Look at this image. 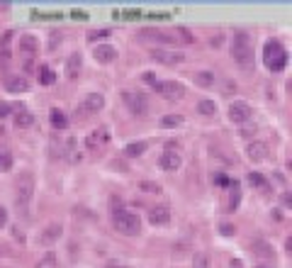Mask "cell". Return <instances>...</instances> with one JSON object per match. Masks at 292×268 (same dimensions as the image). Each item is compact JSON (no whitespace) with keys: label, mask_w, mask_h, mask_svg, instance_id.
Returning <instances> with one entry per match:
<instances>
[{"label":"cell","mask_w":292,"mask_h":268,"mask_svg":"<svg viewBox=\"0 0 292 268\" xmlns=\"http://www.w3.org/2000/svg\"><path fill=\"white\" fill-rule=\"evenodd\" d=\"M195 83L202 86V88H210V86H214V74L212 71H198L195 74Z\"/></svg>","instance_id":"20"},{"label":"cell","mask_w":292,"mask_h":268,"mask_svg":"<svg viewBox=\"0 0 292 268\" xmlns=\"http://www.w3.org/2000/svg\"><path fill=\"white\" fill-rule=\"evenodd\" d=\"M192 268H210V258L204 254H195L192 256Z\"/></svg>","instance_id":"30"},{"label":"cell","mask_w":292,"mask_h":268,"mask_svg":"<svg viewBox=\"0 0 292 268\" xmlns=\"http://www.w3.org/2000/svg\"><path fill=\"white\" fill-rule=\"evenodd\" d=\"M124 102H127V108L134 112V115H146V110H148V98L144 93H124Z\"/></svg>","instance_id":"6"},{"label":"cell","mask_w":292,"mask_h":268,"mask_svg":"<svg viewBox=\"0 0 292 268\" xmlns=\"http://www.w3.org/2000/svg\"><path fill=\"white\" fill-rule=\"evenodd\" d=\"M92 56H95V61H100V64H112L117 58V49L110 46V44H98L95 52H92Z\"/></svg>","instance_id":"12"},{"label":"cell","mask_w":292,"mask_h":268,"mask_svg":"<svg viewBox=\"0 0 292 268\" xmlns=\"http://www.w3.org/2000/svg\"><path fill=\"white\" fill-rule=\"evenodd\" d=\"M158 164H161V168H164V171H176V168H180L182 158L173 152V149H166V152L161 154V161H158Z\"/></svg>","instance_id":"13"},{"label":"cell","mask_w":292,"mask_h":268,"mask_svg":"<svg viewBox=\"0 0 292 268\" xmlns=\"http://www.w3.org/2000/svg\"><path fill=\"white\" fill-rule=\"evenodd\" d=\"M112 224H114V230L120 232V234H124V236H136V234L142 232L139 217L132 214V212H127V210H114L112 212Z\"/></svg>","instance_id":"3"},{"label":"cell","mask_w":292,"mask_h":268,"mask_svg":"<svg viewBox=\"0 0 292 268\" xmlns=\"http://www.w3.org/2000/svg\"><path fill=\"white\" fill-rule=\"evenodd\" d=\"M105 142H108V130L100 127L98 132H92L90 136H88V149H98V146H102Z\"/></svg>","instance_id":"17"},{"label":"cell","mask_w":292,"mask_h":268,"mask_svg":"<svg viewBox=\"0 0 292 268\" xmlns=\"http://www.w3.org/2000/svg\"><path fill=\"white\" fill-rule=\"evenodd\" d=\"M61 224H56V222H52V224H46L44 230H42V234H39V244L42 246H52V244H56L58 242V236H61Z\"/></svg>","instance_id":"9"},{"label":"cell","mask_w":292,"mask_h":268,"mask_svg":"<svg viewBox=\"0 0 292 268\" xmlns=\"http://www.w3.org/2000/svg\"><path fill=\"white\" fill-rule=\"evenodd\" d=\"M5 224H8V210L0 205V227H5Z\"/></svg>","instance_id":"38"},{"label":"cell","mask_w":292,"mask_h":268,"mask_svg":"<svg viewBox=\"0 0 292 268\" xmlns=\"http://www.w3.org/2000/svg\"><path fill=\"white\" fill-rule=\"evenodd\" d=\"M241 134H244V136H251V134H256V124H244V127H241Z\"/></svg>","instance_id":"35"},{"label":"cell","mask_w":292,"mask_h":268,"mask_svg":"<svg viewBox=\"0 0 292 268\" xmlns=\"http://www.w3.org/2000/svg\"><path fill=\"white\" fill-rule=\"evenodd\" d=\"M232 56L244 71L254 68V42L248 37V32H236L232 39Z\"/></svg>","instance_id":"1"},{"label":"cell","mask_w":292,"mask_h":268,"mask_svg":"<svg viewBox=\"0 0 292 268\" xmlns=\"http://www.w3.org/2000/svg\"><path fill=\"white\" fill-rule=\"evenodd\" d=\"M20 112L15 115V124H18L20 130H24V127H32L34 124V115L32 112H27L24 108H18Z\"/></svg>","instance_id":"18"},{"label":"cell","mask_w":292,"mask_h":268,"mask_svg":"<svg viewBox=\"0 0 292 268\" xmlns=\"http://www.w3.org/2000/svg\"><path fill=\"white\" fill-rule=\"evenodd\" d=\"M232 198H229V210H236L238 208V200H241V192H238V186L236 183H232Z\"/></svg>","instance_id":"29"},{"label":"cell","mask_w":292,"mask_h":268,"mask_svg":"<svg viewBox=\"0 0 292 268\" xmlns=\"http://www.w3.org/2000/svg\"><path fill=\"white\" fill-rule=\"evenodd\" d=\"M5 90H8V93H24V90H30V80L24 76L5 78Z\"/></svg>","instance_id":"14"},{"label":"cell","mask_w":292,"mask_h":268,"mask_svg":"<svg viewBox=\"0 0 292 268\" xmlns=\"http://www.w3.org/2000/svg\"><path fill=\"white\" fill-rule=\"evenodd\" d=\"M105 268H129V266H124V264H117V261H110Z\"/></svg>","instance_id":"40"},{"label":"cell","mask_w":292,"mask_h":268,"mask_svg":"<svg viewBox=\"0 0 292 268\" xmlns=\"http://www.w3.org/2000/svg\"><path fill=\"white\" fill-rule=\"evenodd\" d=\"M56 264H58V261H56L54 254H44V256H42V261L36 264V268H56Z\"/></svg>","instance_id":"26"},{"label":"cell","mask_w":292,"mask_h":268,"mask_svg":"<svg viewBox=\"0 0 292 268\" xmlns=\"http://www.w3.org/2000/svg\"><path fill=\"white\" fill-rule=\"evenodd\" d=\"M173 37H176V39H180V42H185V44H190V42H192V34H190V32L185 30V27H178Z\"/></svg>","instance_id":"31"},{"label":"cell","mask_w":292,"mask_h":268,"mask_svg":"<svg viewBox=\"0 0 292 268\" xmlns=\"http://www.w3.org/2000/svg\"><path fill=\"white\" fill-rule=\"evenodd\" d=\"M263 61H266V66L278 74V71H282L285 68V64H288V52H285V46L280 44V42H266V49H263Z\"/></svg>","instance_id":"2"},{"label":"cell","mask_w":292,"mask_h":268,"mask_svg":"<svg viewBox=\"0 0 292 268\" xmlns=\"http://www.w3.org/2000/svg\"><path fill=\"white\" fill-rule=\"evenodd\" d=\"M15 186H18V202L20 205H27L30 198L34 195V176L32 173H22Z\"/></svg>","instance_id":"4"},{"label":"cell","mask_w":292,"mask_h":268,"mask_svg":"<svg viewBox=\"0 0 292 268\" xmlns=\"http://www.w3.org/2000/svg\"><path fill=\"white\" fill-rule=\"evenodd\" d=\"M258 268H275V266H258Z\"/></svg>","instance_id":"42"},{"label":"cell","mask_w":292,"mask_h":268,"mask_svg":"<svg viewBox=\"0 0 292 268\" xmlns=\"http://www.w3.org/2000/svg\"><path fill=\"white\" fill-rule=\"evenodd\" d=\"M222 234H224V236H232V234H234V232H236V227H234V224H229V222H224V224H222Z\"/></svg>","instance_id":"33"},{"label":"cell","mask_w":292,"mask_h":268,"mask_svg":"<svg viewBox=\"0 0 292 268\" xmlns=\"http://www.w3.org/2000/svg\"><path fill=\"white\" fill-rule=\"evenodd\" d=\"M251 249H254L256 254L260 256V258H270V256H273V249H270V246H268L266 242H260V239H258V242H254V244H251Z\"/></svg>","instance_id":"21"},{"label":"cell","mask_w":292,"mask_h":268,"mask_svg":"<svg viewBox=\"0 0 292 268\" xmlns=\"http://www.w3.org/2000/svg\"><path fill=\"white\" fill-rule=\"evenodd\" d=\"M80 54H71L68 56V61H66V74H68V78H76L78 74H80Z\"/></svg>","instance_id":"19"},{"label":"cell","mask_w":292,"mask_h":268,"mask_svg":"<svg viewBox=\"0 0 292 268\" xmlns=\"http://www.w3.org/2000/svg\"><path fill=\"white\" fill-rule=\"evenodd\" d=\"M10 110H12V108H10L8 102H0V117H8L10 115Z\"/></svg>","instance_id":"37"},{"label":"cell","mask_w":292,"mask_h":268,"mask_svg":"<svg viewBox=\"0 0 292 268\" xmlns=\"http://www.w3.org/2000/svg\"><path fill=\"white\" fill-rule=\"evenodd\" d=\"M161 124H164V127H180L182 115H166L164 120H161Z\"/></svg>","instance_id":"27"},{"label":"cell","mask_w":292,"mask_h":268,"mask_svg":"<svg viewBox=\"0 0 292 268\" xmlns=\"http://www.w3.org/2000/svg\"><path fill=\"white\" fill-rule=\"evenodd\" d=\"M52 124H54L56 130H64V127H66V117H64V112L54 110V112H52Z\"/></svg>","instance_id":"28"},{"label":"cell","mask_w":292,"mask_h":268,"mask_svg":"<svg viewBox=\"0 0 292 268\" xmlns=\"http://www.w3.org/2000/svg\"><path fill=\"white\" fill-rule=\"evenodd\" d=\"M102 108H105V98L100 96V93H90V96L86 98V102H83L86 112H100Z\"/></svg>","instance_id":"15"},{"label":"cell","mask_w":292,"mask_h":268,"mask_svg":"<svg viewBox=\"0 0 292 268\" xmlns=\"http://www.w3.org/2000/svg\"><path fill=\"white\" fill-rule=\"evenodd\" d=\"M142 188H144V190H148V192H158V190H161V188H158V183H144Z\"/></svg>","instance_id":"36"},{"label":"cell","mask_w":292,"mask_h":268,"mask_svg":"<svg viewBox=\"0 0 292 268\" xmlns=\"http://www.w3.org/2000/svg\"><path fill=\"white\" fill-rule=\"evenodd\" d=\"M154 90H158L166 100H180L182 98V86L176 83V80H156Z\"/></svg>","instance_id":"5"},{"label":"cell","mask_w":292,"mask_h":268,"mask_svg":"<svg viewBox=\"0 0 292 268\" xmlns=\"http://www.w3.org/2000/svg\"><path fill=\"white\" fill-rule=\"evenodd\" d=\"M54 80H56V76L49 66H42V68H39V83H42V86H52Z\"/></svg>","instance_id":"22"},{"label":"cell","mask_w":292,"mask_h":268,"mask_svg":"<svg viewBox=\"0 0 292 268\" xmlns=\"http://www.w3.org/2000/svg\"><path fill=\"white\" fill-rule=\"evenodd\" d=\"M246 154H248L251 161H263V158L268 156V146H266L263 142H251L248 149H246Z\"/></svg>","instance_id":"16"},{"label":"cell","mask_w":292,"mask_h":268,"mask_svg":"<svg viewBox=\"0 0 292 268\" xmlns=\"http://www.w3.org/2000/svg\"><path fill=\"white\" fill-rule=\"evenodd\" d=\"M148 222H151L154 227H166V224L170 222V210H168L166 205L151 208V210H148Z\"/></svg>","instance_id":"10"},{"label":"cell","mask_w":292,"mask_h":268,"mask_svg":"<svg viewBox=\"0 0 292 268\" xmlns=\"http://www.w3.org/2000/svg\"><path fill=\"white\" fill-rule=\"evenodd\" d=\"M151 56L156 58V61H161V64H166V66H176V64L182 61L180 52H170V49H154Z\"/></svg>","instance_id":"11"},{"label":"cell","mask_w":292,"mask_h":268,"mask_svg":"<svg viewBox=\"0 0 292 268\" xmlns=\"http://www.w3.org/2000/svg\"><path fill=\"white\" fill-rule=\"evenodd\" d=\"M20 52H22L24 64H27V68H30V66H32V56L39 52V42H36L32 34H22V37H20Z\"/></svg>","instance_id":"7"},{"label":"cell","mask_w":292,"mask_h":268,"mask_svg":"<svg viewBox=\"0 0 292 268\" xmlns=\"http://www.w3.org/2000/svg\"><path fill=\"white\" fill-rule=\"evenodd\" d=\"M229 268H241V261H229Z\"/></svg>","instance_id":"41"},{"label":"cell","mask_w":292,"mask_h":268,"mask_svg":"<svg viewBox=\"0 0 292 268\" xmlns=\"http://www.w3.org/2000/svg\"><path fill=\"white\" fill-rule=\"evenodd\" d=\"M290 202H292L290 192H285V195H282V205H285V208H290Z\"/></svg>","instance_id":"39"},{"label":"cell","mask_w":292,"mask_h":268,"mask_svg":"<svg viewBox=\"0 0 292 268\" xmlns=\"http://www.w3.org/2000/svg\"><path fill=\"white\" fill-rule=\"evenodd\" d=\"M229 120H232V122H238V124H246V122L251 120V105L244 102V100L232 102V108H229Z\"/></svg>","instance_id":"8"},{"label":"cell","mask_w":292,"mask_h":268,"mask_svg":"<svg viewBox=\"0 0 292 268\" xmlns=\"http://www.w3.org/2000/svg\"><path fill=\"white\" fill-rule=\"evenodd\" d=\"M10 166H12V158H10V154H8V152H0V171H10Z\"/></svg>","instance_id":"32"},{"label":"cell","mask_w":292,"mask_h":268,"mask_svg":"<svg viewBox=\"0 0 292 268\" xmlns=\"http://www.w3.org/2000/svg\"><path fill=\"white\" fill-rule=\"evenodd\" d=\"M144 152H146L144 142H132V144H127V149H124V154H127V156H142Z\"/></svg>","instance_id":"23"},{"label":"cell","mask_w":292,"mask_h":268,"mask_svg":"<svg viewBox=\"0 0 292 268\" xmlns=\"http://www.w3.org/2000/svg\"><path fill=\"white\" fill-rule=\"evenodd\" d=\"M198 110H200V115H214L217 112V105H214V100H200L198 102Z\"/></svg>","instance_id":"24"},{"label":"cell","mask_w":292,"mask_h":268,"mask_svg":"<svg viewBox=\"0 0 292 268\" xmlns=\"http://www.w3.org/2000/svg\"><path fill=\"white\" fill-rule=\"evenodd\" d=\"M110 32L108 30H100V32H90V34H88V42H95V39H102V37H108Z\"/></svg>","instance_id":"34"},{"label":"cell","mask_w":292,"mask_h":268,"mask_svg":"<svg viewBox=\"0 0 292 268\" xmlns=\"http://www.w3.org/2000/svg\"><path fill=\"white\" fill-rule=\"evenodd\" d=\"M248 183H251L254 188H260V190H263V188H268V180H266L260 173H248Z\"/></svg>","instance_id":"25"}]
</instances>
